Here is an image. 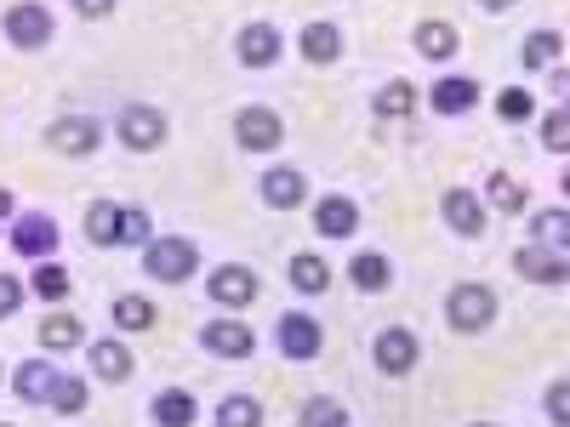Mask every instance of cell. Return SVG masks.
<instances>
[{
	"instance_id": "6da1fadb",
	"label": "cell",
	"mask_w": 570,
	"mask_h": 427,
	"mask_svg": "<svg viewBox=\"0 0 570 427\" xmlns=\"http://www.w3.org/2000/svg\"><path fill=\"white\" fill-rule=\"evenodd\" d=\"M502 314V297L491 291V285L480 279H468V285H451V297H445V325L462 330V337H480V330H491Z\"/></svg>"
},
{
	"instance_id": "7a4b0ae2",
	"label": "cell",
	"mask_w": 570,
	"mask_h": 427,
	"mask_svg": "<svg viewBox=\"0 0 570 427\" xmlns=\"http://www.w3.org/2000/svg\"><path fill=\"white\" fill-rule=\"evenodd\" d=\"M142 268H149V279L160 285H183L188 274L200 268V251L183 240V234H171V240H155V246H142Z\"/></svg>"
},
{
	"instance_id": "3957f363",
	"label": "cell",
	"mask_w": 570,
	"mask_h": 427,
	"mask_svg": "<svg viewBox=\"0 0 570 427\" xmlns=\"http://www.w3.org/2000/svg\"><path fill=\"white\" fill-rule=\"evenodd\" d=\"M508 262H513V274L525 285H564L570 279V251H553V246H537V240L513 246Z\"/></svg>"
},
{
	"instance_id": "277c9868",
	"label": "cell",
	"mask_w": 570,
	"mask_h": 427,
	"mask_svg": "<svg viewBox=\"0 0 570 427\" xmlns=\"http://www.w3.org/2000/svg\"><path fill=\"white\" fill-rule=\"evenodd\" d=\"M371 359L383 376H411L416 359H422V342H416V330L405 325H389V330H376V342H371Z\"/></svg>"
},
{
	"instance_id": "5b68a950",
	"label": "cell",
	"mask_w": 570,
	"mask_h": 427,
	"mask_svg": "<svg viewBox=\"0 0 570 427\" xmlns=\"http://www.w3.org/2000/svg\"><path fill=\"white\" fill-rule=\"evenodd\" d=\"M0 29H7V40L18 46V52H35V46H46V40L58 34V18L46 12L40 0H18V7L7 12V23H0Z\"/></svg>"
},
{
	"instance_id": "8992f818",
	"label": "cell",
	"mask_w": 570,
	"mask_h": 427,
	"mask_svg": "<svg viewBox=\"0 0 570 427\" xmlns=\"http://www.w3.org/2000/svg\"><path fill=\"white\" fill-rule=\"evenodd\" d=\"M234 142H240V149H252V155H274L279 142H285V120H279L274 109L252 103V109L234 115Z\"/></svg>"
},
{
	"instance_id": "52a82bcc",
	"label": "cell",
	"mask_w": 570,
	"mask_h": 427,
	"mask_svg": "<svg viewBox=\"0 0 570 427\" xmlns=\"http://www.w3.org/2000/svg\"><path fill=\"white\" fill-rule=\"evenodd\" d=\"M166 115L160 109H149V103H131V109H120V142L131 155H149V149H160L166 142Z\"/></svg>"
},
{
	"instance_id": "ba28073f",
	"label": "cell",
	"mask_w": 570,
	"mask_h": 427,
	"mask_svg": "<svg viewBox=\"0 0 570 427\" xmlns=\"http://www.w3.org/2000/svg\"><path fill=\"white\" fill-rule=\"evenodd\" d=\"M274 342H279V354L285 359H314L320 354V342H325V330H320V319H308V314H279V325H274Z\"/></svg>"
},
{
	"instance_id": "9c48e42d",
	"label": "cell",
	"mask_w": 570,
	"mask_h": 427,
	"mask_svg": "<svg viewBox=\"0 0 570 427\" xmlns=\"http://www.w3.org/2000/svg\"><path fill=\"white\" fill-rule=\"evenodd\" d=\"M46 142H52L58 155H91L104 142V126L91 120V115H63V120L46 126Z\"/></svg>"
},
{
	"instance_id": "30bf717a",
	"label": "cell",
	"mask_w": 570,
	"mask_h": 427,
	"mask_svg": "<svg viewBox=\"0 0 570 427\" xmlns=\"http://www.w3.org/2000/svg\"><path fill=\"white\" fill-rule=\"evenodd\" d=\"M200 348L217 354V359H252L257 337H252V325H240V319H212L200 330Z\"/></svg>"
},
{
	"instance_id": "8fae6325",
	"label": "cell",
	"mask_w": 570,
	"mask_h": 427,
	"mask_svg": "<svg viewBox=\"0 0 570 427\" xmlns=\"http://www.w3.org/2000/svg\"><path fill=\"white\" fill-rule=\"evenodd\" d=\"M206 291H212L217 308H246V302L257 297V274L240 268V262H223V268L206 279Z\"/></svg>"
},
{
	"instance_id": "7c38bea8",
	"label": "cell",
	"mask_w": 570,
	"mask_h": 427,
	"mask_svg": "<svg viewBox=\"0 0 570 427\" xmlns=\"http://www.w3.org/2000/svg\"><path fill=\"white\" fill-rule=\"evenodd\" d=\"M234 52H240L246 69H274L279 52H285V40H279V29H268V23H246L240 40H234Z\"/></svg>"
},
{
	"instance_id": "4fadbf2b",
	"label": "cell",
	"mask_w": 570,
	"mask_h": 427,
	"mask_svg": "<svg viewBox=\"0 0 570 427\" xmlns=\"http://www.w3.org/2000/svg\"><path fill=\"white\" fill-rule=\"evenodd\" d=\"M263 200H268L274 211H297V206L308 200V177H303L297 166H274V171H263Z\"/></svg>"
},
{
	"instance_id": "5bb4252c",
	"label": "cell",
	"mask_w": 570,
	"mask_h": 427,
	"mask_svg": "<svg viewBox=\"0 0 570 427\" xmlns=\"http://www.w3.org/2000/svg\"><path fill=\"white\" fill-rule=\"evenodd\" d=\"M434 115H445V120H456V115H468L473 103H480V80L473 75H445V80H434Z\"/></svg>"
},
{
	"instance_id": "9a60e30c",
	"label": "cell",
	"mask_w": 570,
	"mask_h": 427,
	"mask_svg": "<svg viewBox=\"0 0 570 427\" xmlns=\"http://www.w3.org/2000/svg\"><path fill=\"white\" fill-rule=\"evenodd\" d=\"M12 246H18L23 257L46 262V257L58 251V222H52V217H18V222H12Z\"/></svg>"
},
{
	"instance_id": "2e32d148",
	"label": "cell",
	"mask_w": 570,
	"mask_h": 427,
	"mask_svg": "<svg viewBox=\"0 0 570 427\" xmlns=\"http://www.w3.org/2000/svg\"><path fill=\"white\" fill-rule=\"evenodd\" d=\"M440 211H445V222L462 234V240H480L485 234V206H480V195H468V188H451V195L440 200Z\"/></svg>"
},
{
	"instance_id": "e0dca14e",
	"label": "cell",
	"mask_w": 570,
	"mask_h": 427,
	"mask_svg": "<svg viewBox=\"0 0 570 427\" xmlns=\"http://www.w3.org/2000/svg\"><path fill=\"white\" fill-rule=\"evenodd\" d=\"M314 228L325 234V240H348V234L360 228V206H354L348 195H325V200L314 206Z\"/></svg>"
},
{
	"instance_id": "ac0fdd59",
	"label": "cell",
	"mask_w": 570,
	"mask_h": 427,
	"mask_svg": "<svg viewBox=\"0 0 570 427\" xmlns=\"http://www.w3.org/2000/svg\"><path fill=\"white\" fill-rule=\"evenodd\" d=\"M86 240H91V246H120V240H126V206L91 200V211H86Z\"/></svg>"
},
{
	"instance_id": "d6986e66",
	"label": "cell",
	"mask_w": 570,
	"mask_h": 427,
	"mask_svg": "<svg viewBox=\"0 0 570 427\" xmlns=\"http://www.w3.org/2000/svg\"><path fill=\"white\" fill-rule=\"evenodd\" d=\"M149 416H155V427H195L200 405H195V394H188V388H160L155 405H149Z\"/></svg>"
},
{
	"instance_id": "ffe728a7",
	"label": "cell",
	"mask_w": 570,
	"mask_h": 427,
	"mask_svg": "<svg viewBox=\"0 0 570 427\" xmlns=\"http://www.w3.org/2000/svg\"><path fill=\"white\" fill-rule=\"evenodd\" d=\"M411 40H416V52H422L428 63H445V58H456V46H462V34H456L451 23H440V18L416 23V29H411Z\"/></svg>"
},
{
	"instance_id": "44dd1931",
	"label": "cell",
	"mask_w": 570,
	"mask_h": 427,
	"mask_svg": "<svg viewBox=\"0 0 570 427\" xmlns=\"http://www.w3.org/2000/svg\"><path fill=\"white\" fill-rule=\"evenodd\" d=\"M559 58H564V34L559 29H531L525 46H519V63H525L531 75L537 69H559Z\"/></svg>"
},
{
	"instance_id": "7402d4cb",
	"label": "cell",
	"mask_w": 570,
	"mask_h": 427,
	"mask_svg": "<svg viewBox=\"0 0 570 427\" xmlns=\"http://www.w3.org/2000/svg\"><path fill=\"white\" fill-rule=\"evenodd\" d=\"M531 240L553 246V251H570V206H542L531 217Z\"/></svg>"
},
{
	"instance_id": "603a6c76",
	"label": "cell",
	"mask_w": 570,
	"mask_h": 427,
	"mask_svg": "<svg viewBox=\"0 0 570 427\" xmlns=\"http://www.w3.org/2000/svg\"><path fill=\"white\" fill-rule=\"evenodd\" d=\"M52 383H58V370L46 365V359H29V365H18V376H12V388H18V399H23V405H46Z\"/></svg>"
},
{
	"instance_id": "cb8c5ba5",
	"label": "cell",
	"mask_w": 570,
	"mask_h": 427,
	"mask_svg": "<svg viewBox=\"0 0 570 427\" xmlns=\"http://www.w3.org/2000/svg\"><path fill=\"white\" fill-rule=\"evenodd\" d=\"M292 285H297L303 297H325L331 291V262L314 257V251H297L292 257Z\"/></svg>"
},
{
	"instance_id": "d4e9b609",
	"label": "cell",
	"mask_w": 570,
	"mask_h": 427,
	"mask_svg": "<svg viewBox=\"0 0 570 427\" xmlns=\"http://www.w3.org/2000/svg\"><path fill=\"white\" fill-rule=\"evenodd\" d=\"M348 279H354V291H389L394 268H389L383 251H360V257L348 262Z\"/></svg>"
},
{
	"instance_id": "484cf974",
	"label": "cell",
	"mask_w": 570,
	"mask_h": 427,
	"mask_svg": "<svg viewBox=\"0 0 570 427\" xmlns=\"http://www.w3.org/2000/svg\"><path fill=\"white\" fill-rule=\"evenodd\" d=\"M303 58H308V63H337V58H343L337 23H308V29H303Z\"/></svg>"
},
{
	"instance_id": "4316f807",
	"label": "cell",
	"mask_w": 570,
	"mask_h": 427,
	"mask_svg": "<svg viewBox=\"0 0 570 427\" xmlns=\"http://www.w3.org/2000/svg\"><path fill=\"white\" fill-rule=\"evenodd\" d=\"M91 370H98L104 383H126V376H131V354H126V342H115V337L91 342Z\"/></svg>"
},
{
	"instance_id": "83f0119b",
	"label": "cell",
	"mask_w": 570,
	"mask_h": 427,
	"mask_svg": "<svg viewBox=\"0 0 570 427\" xmlns=\"http://www.w3.org/2000/svg\"><path fill=\"white\" fill-rule=\"evenodd\" d=\"M80 337H86V330H80V319H75V314H52V319L40 325V348H46V354L80 348Z\"/></svg>"
},
{
	"instance_id": "f1b7e54d",
	"label": "cell",
	"mask_w": 570,
	"mask_h": 427,
	"mask_svg": "<svg viewBox=\"0 0 570 427\" xmlns=\"http://www.w3.org/2000/svg\"><path fill=\"white\" fill-rule=\"evenodd\" d=\"M383 120H400V115H416V86L411 80H389L383 91H376V103H371Z\"/></svg>"
},
{
	"instance_id": "f546056e",
	"label": "cell",
	"mask_w": 570,
	"mask_h": 427,
	"mask_svg": "<svg viewBox=\"0 0 570 427\" xmlns=\"http://www.w3.org/2000/svg\"><path fill=\"white\" fill-rule=\"evenodd\" d=\"M485 200H491L502 217H519V211H525V188H519L508 171H491V177H485Z\"/></svg>"
},
{
	"instance_id": "4dcf8cb0",
	"label": "cell",
	"mask_w": 570,
	"mask_h": 427,
	"mask_svg": "<svg viewBox=\"0 0 570 427\" xmlns=\"http://www.w3.org/2000/svg\"><path fill=\"white\" fill-rule=\"evenodd\" d=\"M217 427H263V399L252 394H228L217 405Z\"/></svg>"
},
{
	"instance_id": "1f68e13d",
	"label": "cell",
	"mask_w": 570,
	"mask_h": 427,
	"mask_svg": "<svg viewBox=\"0 0 570 427\" xmlns=\"http://www.w3.org/2000/svg\"><path fill=\"white\" fill-rule=\"evenodd\" d=\"M497 115L513 120V126L537 120V91H531V86H508V91H497Z\"/></svg>"
},
{
	"instance_id": "d6a6232c",
	"label": "cell",
	"mask_w": 570,
	"mask_h": 427,
	"mask_svg": "<svg viewBox=\"0 0 570 427\" xmlns=\"http://www.w3.org/2000/svg\"><path fill=\"white\" fill-rule=\"evenodd\" d=\"M29 291L46 297V302H63V297H69V268H58V262H35Z\"/></svg>"
},
{
	"instance_id": "836d02e7",
	"label": "cell",
	"mask_w": 570,
	"mask_h": 427,
	"mask_svg": "<svg viewBox=\"0 0 570 427\" xmlns=\"http://www.w3.org/2000/svg\"><path fill=\"white\" fill-rule=\"evenodd\" d=\"M46 405H52L58 416H80L86 410V376H58L52 394H46Z\"/></svg>"
},
{
	"instance_id": "e575fe53",
	"label": "cell",
	"mask_w": 570,
	"mask_h": 427,
	"mask_svg": "<svg viewBox=\"0 0 570 427\" xmlns=\"http://www.w3.org/2000/svg\"><path fill=\"white\" fill-rule=\"evenodd\" d=\"M537 131H542V149L548 155H570V109H548Z\"/></svg>"
},
{
	"instance_id": "d590c367",
	"label": "cell",
	"mask_w": 570,
	"mask_h": 427,
	"mask_svg": "<svg viewBox=\"0 0 570 427\" xmlns=\"http://www.w3.org/2000/svg\"><path fill=\"white\" fill-rule=\"evenodd\" d=\"M115 325L120 330H149L155 325V302L149 297H120L115 302Z\"/></svg>"
},
{
	"instance_id": "8d00e7d4",
	"label": "cell",
	"mask_w": 570,
	"mask_h": 427,
	"mask_svg": "<svg viewBox=\"0 0 570 427\" xmlns=\"http://www.w3.org/2000/svg\"><path fill=\"white\" fill-rule=\"evenodd\" d=\"M343 421H348V410L337 399H308L297 416V427H343Z\"/></svg>"
},
{
	"instance_id": "74e56055",
	"label": "cell",
	"mask_w": 570,
	"mask_h": 427,
	"mask_svg": "<svg viewBox=\"0 0 570 427\" xmlns=\"http://www.w3.org/2000/svg\"><path fill=\"white\" fill-rule=\"evenodd\" d=\"M542 410H548V421H553V427H570V376L548 383V394H542Z\"/></svg>"
},
{
	"instance_id": "f35d334b",
	"label": "cell",
	"mask_w": 570,
	"mask_h": 427,
	"mask_svg": "<svg viewBox=\"0 0 570 427\" xmlns=\"http://www.w3.org/2000/svg\"><path fill=\"white\" fill-rule=\"evenodd\" d=\"M120 246H155V222L142 206H126V240Z\"/></svg>"
},
{
	"instance_id": "ab89813d",
	"label": "cell",
	"mask_w": 570,
	"mask_h": 427,
	"mask_svg": "<svg viewBox=\"0 0 570 427\" xmlns=\"http://www.w3.org/2000/svg\"><path fill=\"white\" fill-rule=\"evenodd\" d=\"M18 302H23V279L0 274V319H12V314H18Z\"/></svg>"
},
{
	"instance_id": "60d3db41",
	"label": "cell",
	"mask_w": 570,
	"mask_h": 427,
	"mask_svg": "<svg viewBox=\"0 0 570 427\" xmlns=\"http://www.w3.org/2000/svg\"><path fill=\"white\" fill-rule=\"evenodd\" d=\"M548 91H553V103H559V109H570V69H564V63L548 69Z\"/></svg>"
},
{
	"instance_id": "b9f144b4",
	"label": "cell",
	"mask_w": 570,
	"mask_h": 427,
	"mask_svg": "<svg viewBox=\"0 0 570 427\" xmlns=\"http://www.w3.org/2000/svg\"><path fill=\"white\" fill-rule=\"evenodd\" d=\"M75 12H80V18H109L115 0H75Z\"/></svg>"
},
{
	"instance_id": "7bdbcfd3",
	"label": "cell",
	"mask_w": 570,
	"mask_h": 427,
	"mask_svg": "<svg viewBox=\"0 0 570 427\" xmlns=\"http://www.w3.org/2000/svg\"><path fill=\"white\" fill-rule=\"evenodd\" d=\"M0 222H18V206H12V195L0 188Z\"/></svg>"
},
{
	"instance_id": "ee69618b",
	"label": "cell",
	"mask_w": 570,
	"mask_h": 427,
	"mask_svg": "<svg viewBox=\"0 0 570 427\" xmlns=\"http://www.w3.org/2000/svg\"><path fill=\"white\" fill-rule=\"evenodd\" d=\"M480 7H485V12H513L519 0H480Z\"/></svg>"
},
{
	"instance_id": "f6af8a7d",
	"label": "cell",
	"mask_w": 570,
	"mask_h": 427,
	"mask_svg": "<svg viewBox=\"0 0 570 427\" xmlns=\"http://www.w3.org/2000/svg\"><path fill=\"white\" fill-rule=\"evenodd\" d=\"M559 195H564V200H570V166H564V171H559Z\"/></svg>"
},
{
	"instance_id": "bcb514c9",
	"label": "cell",
	"mask_w": 570,
	"mask_h": 427,
	"mask_svg": "<svg viewBox=\"0 0 570 427\" xmlns=\"http://www.w3.org/2000/svg\"><path fill=\"white\" fill-rule=\"evenodd\" d=\"M468 427H497V421H468Z\"/></svg>"
},
{
	"instance_id": "7dc6e473",
	"label": "cell",
	"mask_w": 570,
	"mask_h": 427,
	"mask_svg": "<svg viewBox=\"0 0 570 427\" xmlns=\"http://www.w3.org/2000/svg\"><path fill=\"white\" fill-rule=\"evenodd\" d=\"M0 427H12V421H0Z\"/></svg>"
},
{
	"instance_id": "c3c4849f",
	"label": "cell",
	"mask_w": 570,
	"mask_h": 427,
	"mask_svg": "<svg viewBox=\"0 0 570 427\" xmlns=\"http://www.w3.org/2000/svg\"><path fill=\"white\" fill-rule=\"evenodd\" d=\"M0 376H7V370H0Z\"/></svg>"
}]
</instances>
